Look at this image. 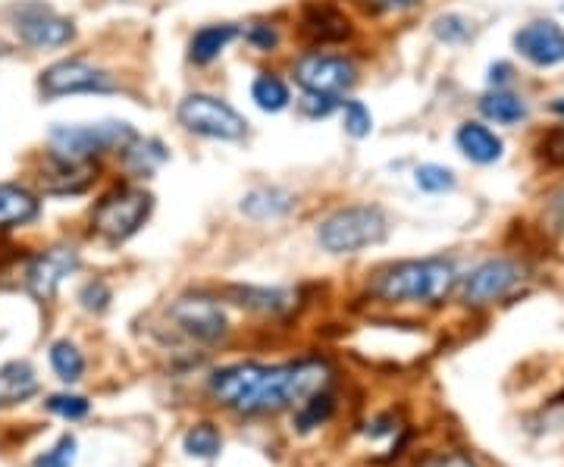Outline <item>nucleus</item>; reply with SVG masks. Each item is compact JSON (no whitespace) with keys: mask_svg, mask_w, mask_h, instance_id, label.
<instances>
[{"mask_svg":"<svg viewBox=\"0 0 564 467\" xmlns=\"http://www.w3.org/2000/svg\"><path fill=\"white\" fill-rule=\"evenodd\" d=\"M329 383V364L320 357H302L289 364H229L211 377V396L229 411L245 418L280 414L302 408L304 401L324 392Z\"/></svg>","mask_w":564,"mask_h":467,"instance_id":"nucleus-1","label":"nucleus"},{"mask_svg":"<svg viewBox=\"0 0 564 467\" xmlns=\"http://www.w3.org/2000/svg\"><path fill=\"white\" fill-rule=\"evenodd\" d=\"M458 286V270L442 258L398 261L370 276L368 292L383 305H439Z\"/></svg>","mask_w":564,"mask_h":467,"instance_id":"nucleus-2","label":"nucleus"},{"mask_svg":"<svg viewBox=\"0 0 564 467\" xmlns=\"http://www.w3.org/2000/svg\"><path fill=\"white\" fill-rule=\"evenodd\" d=\"M390 236V220L376 204H348L317 223V242L329 254H358Z\"/></svg>","mask_w":564,"mask_h":467,"instance_id":"nucleus-3","label":"nucleus"},{"mask_svg":"<svg viewBox=\"0 0 564 467\" xmlns=\"http://www.w3.org/2000/svg\"><path fill=\"white\" fill-rule=\"evenodd\" d=\"M135 129L129 123L120 119H108V123H57L47 133V145L54 155L66 157V160H82V163H94L98 157L120 155L132 138Z\"/></svg>","mask_w":564,"mask_h":467,"instance_id":"nucleus-4","label":"nucleus"},{"mask_svg":"<svg viewBox=\"0 0 564 467\" xmlns=\"http://www.w3.org/2000/svg\"><path fill=\"white\" fill-rule=\"evenodd\" d=\"M154 210V195L138 185H116L91 210V226L110 246H123L148 223Z\"/></svg>","mask_w":564,"mask_h":467,"instance_id":"nucleus-5","label":"nucleus"},{"mask_svg":"<svg viewBox=\"0 0 564 467\" xmlns=\"http://www.w3.org/2000/svg\"><path fill=\"white\" fill-rule=\"evenodd\" d=\"M176 119L185 133L214 141H241L248 135V119L229 101L207 91L185 94L176 107Z\"/></svg>","mask_w":564,"mask_h":467,"instance_id":"nucleus-6","label":"nucleus"},{"mask_svg":"<svg viewBox=\"0 0 564 467\" xmlns=\"http://www.w3.org/2000/svg\"><path fill=\"white\" fill-rule=\"evenodd\" d=\"M167 314H170V323L179 333L192 342H201V345H214L229 333V320H226L223 305L214 295H204V292L176 298Z\"/></svg>","mask_w":564,"mask_h":467,"instance_id":"nucleus-7","label":"nucleus"},{"mask_svg":"<svg viewBox=\"0 0 564 467\" xmlns=\"http://www.w3.org/2000/svg\"><path fill=\"white\" fill-rule=\"evenodd\" d=\"M292 76L304 91L326 98H339L358 86V67L346 54H320V50L304 54L292 64Z\"/></svg>","mask_w":564,"mask_h":467,"instance_id":"nucleus-8","label":"nucleus"},{"mask_svg":"<svg viewBox=\"0 0 564 467\" xmlns=\"http://www.w3.org/2000/svg\"><path fill=\"white\" fill-rule=\"evenodd\" d=\"M38 89L44 98H66V94H110L120 89L116 76L104 67H94L86 60H60L42 69Z\"/></svg>","mask_w":564,"mask_h":467,"instance_id":"nucleus-9","label":"nucleus"},{"mask_svg":"<svg viewBox=\"0 0 564 467\" xmlns=\"http://www.w3.org/2000/svg\"><path fill=\"white\" fill-rule=\"evenodd\" d=\"M523 270L521 264L508 261V258H493L483 261L477 270H471L461 283V301L467 308H486L496 305L501 298H508L511 292L521 286Z\"/></svg>","mask_w":564,"mask_h":467,"instance_id":"nucleus-10","label":"nucleus"},{"mask_svg":"<svg viewBox=\"0 0 564 467\" xmlns=\"http://www.w3.org/2000/svg\"><path fill=\"white\" fill-rule=\"evenodd\" d=\"M13 32L22 45L50 50V47H66L76 38V25L66 16L54 13L44 3H22L13 10Z\"/></svg>","mask_w":564,"mask_h":467,"instance_id":"nucleus-11","label":"nucleus"},{"mask_svg":"<svg viewBox=\"0 0 564 467\" xmlns=\"http://www.w3.org/2000/svg\"><path fill=\"white\" fill-rule=\"evenodd\" d=\"M79 251L69 246H54L35 254L32 264L25 270V289L32 292L38 301H50L57 289L64 286L66 276H72L79 270Z\"/></svg>","mask_w":564,"mask_h":467,"instance_id":"nucleus-12","label":"nucleus"},{"mask_svg":"<svg viewBox=\"0 0 564 467\" xmlns=\"http://www.w3.org/2000/svg\"><path fill=\"white\" fill-rule=\"evenodd\" d=\"M515 47L527 64L540 69L562 67L564 64V29L552 20L527 23L515 32Z\"/></svg>","mask_w":564,"mask_h":467,"instance_id":"nucleus-13","label":"nucleus"},{"mask_svg":"<svg viewBox=\"0 0 564 467\" xmlns=\"http://www.w3.org/2000/svg\"><path fill=\"white\" fill-rule=\"evenodd\" d=\"M302 35L311 45H342L354 35V25L348 20L346 13L332 3H307L302 10Z\"/></svg>","mask_w":564,"mask_h":467,"instance_id":"nucleus-14","label":"nucleus"},{"mask_svg":"<svg viewBox=\"0 0 564 467\" xmlns=\"http://www.w3.org/2000/svg\"><path fill=\"white\" fill-rule=\"evenodd\" d=\"M455 145L461 155L467 157V160H474V163H496L505 151V145H501V138L489 126H483V123H461L455 133Z\"/></svg>","mask_w":564,"mask_h":467,"instance_id":"nucleus-15","label":"nucleus"},{"mask_svg":"<svg viewBox=\"0 0 564 467\" xmlns=\"http://www.w3.org/2000/svg\"><path fill=\"white\" fill-rule=\"evenodd\" d=\"M239 35L241 32L236 23L201 25L195 35H192V42H189V60H192L195 67H207V64H214L219 54L233 45Z\"/></svg>","mask_w":564,"mask_h":467,"instance_id":"nucleus-16","label":"nucleus"},{"mask_svg":"<svg viewBox=\"0 0 564 467\" xmlns=\"http://www.w3.org/2000/svg\"><path fill=\"white\" fill-rule=\"evenodd\" d=\"M42 214V201L35 198L29 189L0 182V229H16L25 226Z\"/></svg>","mask_w":564,"mask_h":467,"instance_id":"nucleus-17","label":"nucleus"},{"mask_svg":"<svg viewBox=\"0 0 564 467\" xmlns=\"http://www.w3.org/2000/svg\"><path fill=\"white\" fill-rule=\"evenodd\" d=\"M239 207L241 214L251 220H280L295 207V195L285 189H277V185H261V189H251L241 198Z\"/></svg>","mask_w":564,"mask_h":467,"instance_id":"nucleus-18","label":"nucleus"},{"mask_svg":"<svg viewBox=\"0 0 564 467\" xmlns=\"http://www.w3.org/2000/svg\"><path fill=\"white\" fill-rule=\"evenodd\" d=\"M38 392V374L25 361H10L0 367V408L22 405Z\"/></svg>","mask_w":564,"mask_h":467,"instance_id":"nucleus-19","label":"nucleus"},{"mask_svg":"<svg viewBox=\"0 0 564 467\" xmlns=\"http://www.w3.org/2000/svg\"><path fill=\"white\" fill-rule=\"evenodd\" d=\"M229 301L239 305L245 311L255 314H282L292 308V292L285 289H263V286H229L226 289Z\"/></svg>","mask_w":564,"mask_h":467,"instance_id":"nucleus-20","label":"nucleus"},{"mask_svg":"<svg viewBox=\"0 0 564 467\" xmlns=\"http://www.w3.org/2000/svg\"><path fill=\"white\" fill-rule=\"evenodd\" d=\"M163 160H167V148H163L157 138H142V135H135L129 145L120 151V163H123L135 179L151 176Z\"/></svg>","mask_w":564,"mask_h":467,"instance_id":"nucleus-21","label":"nucleus"},{"mask_svg":"<svg viewBox=\"0 0 564 467\" xmlns=\"http://www.w3.org/2000/svg\"><path fill=\"white\" fill-rule=\"evenodd\" d=\"M251 101L263 113H282L292 104V91L277 72H258V79L251 82Z\"/></svg>","mask_w":564,"mask_h":467,"instance_id":"nucleus-22","label":"nucleus"},{"mask_svg":"<svg viewBox=\"0 0 564 467\" xmlns=\"http://www.w3.org/2000/svg\"><path fill=\"white\" fill-rule=\"evenodd\" d=\"M480 111H483L486 119H493V123L515 126V123H521L523 116H527V104H523V98H518V94L496 89L480 101Z\"/></svg>","mask_w":564,"mask_h":467,"instance_id":"nucleus-23","label":"nucleus"},{"mask_svg":"<svg viewBox=\"0 0 564 467\" xmlns=\"http://www.w3.org/2000/svg\"><path fill=\"white\" fill-rule=\"evenodd\" d=\"M182 448H185V455L189 458H198V462H214L219 455V448H223V436H219V430L214 423H195V426H189L185 430V436H182Z\"/></svg>","mask_w":564,"mask_h":467,"instance_id":"nucleus-24","label":"nucleus"},{"mask_svg":"<svg viewBox=\"0 0 564 467\" xmlns=\"http://www.w3.org/2000/svg\"><path fill=\"white\" fill-rule=\"evenodd\" d=\"M50 367L64 383H79L86 374V357L69 339H60L50 345Z\"/></svg>","mask_w":564,"mask_h":467,"instance_id":"nucleus-25","label":"nucleus"},{"mask_svg":"<svg viewBox=\"0 0 564 467\" xmlns=\"http://www.w3.org/2000/svg\"><path fill=\"white\" fill-rule=\"evenodd\" d=\"M414 182L420 192H430V195H442V192H452L455 189V173L442 163H420L414 170Z\"/></svg>","mask_w":564,"mask_h":467,"instance_id":"nucleus-26","label":"nucleus"},{"mask_svg":"<svg viewBox=\"0 0 564 467\" xmlns=\"http://www.w3.org/2000/svg\"><path fill=\"white\" fill-rule=\"evenodd\" d=\"M76 448H79L76 436H72V433H64L47 452H42L38 458H32V465L29 467H72L76 465Z\"/></svg>","mask_w":564,"mask_h":467,"instance_id":"nucleus-27","label":"nucleus"},{"mask_svg":"<svg viewBox=\"0 0 564 467\" xmlns=\"http://www.w3.org/2000/svg\"><path fill=\"white\" fill-rule=\"evenodd\" d=\"M342 129L351 138H368L373 133V113L361 101L348 98V101H342Z\"/></svg>","mask_w":564,"mask_h":467,"instance_id":"nucleus-28","label":"nucleus"},{"mask_svg":"<svg viewBox=\"0 0 564 467\" xmlns=\"http://www.w3.org/2000/svg\"><path fill=\"white\" fill-rule=\"evenodd\" d=\"M433 35L445 45H461L471 35V23L464 16H458V13H445V16L433 20Z\"/></svg>","mask_w":564,"mask_h":467,"instance_id":"nucleus-29","label":"nucleus"},{"mask_svg":"<svg viewBox=\"0 0 564 467\" xmlns=\"http://www.w3.org/2000/svg\"><path fill=\"white\" fill-rule=\"evenodd\" d=\"M329 414H332V399H329L326 392H317V396H311V399L298 408V430H314V426H320Z\"/></svg>","mask_w":564,"mask_h":467,"instance_id":"nucleus-30","label":"nucleus"},{"mask_svg":"<svg viewBox=\"0 0 564 467\" xmlns=\"http://www.w3.org/2000/svg\"><path fill=\"white\" fill-rule=\"evenodd\" d=\"M44 405H47V411L60 414V418H66V421H82V418L88 414V408H91L86 396H69V392L50 396Z\"/></svg>","mask_w":564,"mask_h":467,"instance_id":"nucleus-31","label":"nucleus"},{"mask_svg":"<svg viewBox=\"0 0 564 467\" xmlns=\"http://www.w3.org/2000/svg\"><path fill=\"white\" fill-rule=\"evenodd\" d=\"M245 42L255 50H261V54H273L277 45H280V32H277V25L270 23H251L248 32H245Z\"/></svg>","mask_w":564,"mask_h":467,"instance_id":"nucleus-32","label":"nucleus"},{"mask_svg":"<svg viewBox=\"0 0 564 467\" xmlns=\"http://www.w3.org/2000/svg\"><path fill=\"white\" fill-rule=\"evenodd\" d=\"M79 301H82V308L86 311H108L110 305V289L108 283H101V280H91V283H86V289L79 292Z\"/></svg>","mask_w":564,"mask_h":467,"instance_id":"nucleus-33","label":"nucleus"},{"mask_svg":"<svg viewBox=\"0 0 564 467\" xmlns=\"http://www.w3.org/2000/svg\"><path fill=\"white\" fill-rule=\"evenodd\" d=\"M298 107H302L304 116H311V119H324V116H329V113L339 107V98H326V94H311V91H304Z\"/></svg>","mask_w":564,"mask_h":467,"instance_id":"nucleus-34","label":"nucleus"},{"mask_svg":"<svg viewBox=\"0 0 564 467\" xmlns=\"http://www.w3.org/2000/svg\"><path fill=\"white\" fill-rule=\"evenodd\" d=\"M430 467H477L464 452H452V455H442V458H436Z\"/></svg>","mask_w":564,"mask_h":467,"instance_id":"nucleus-35","label":"nucleus"},{"mask_svg":"<svg viewBox=\"0 0 564 467\" xmlns=\"http://www.w3.org/2000/svg\"><path fill=\"white\" fill-rule=\"evenodd\" d=\"M376 10H386V13H398V10H411L417 0H370Z\"/></svg>","mask_w":564,"mask_h":467,"instance_id":"nucleus-36","label":"nucleus"},{"mask_svg":"<svg viewBox=\"0 0 564 467\" xmlns=\"http://www.w3.org/2000/svg\"><path fill=\"white\" fill-rule=\"evenodd\" d=\"M508 76H511V67H508V64H496V67L489 69V86L501 89V86L508 82Z\"/></svg>","mask_w":564,"mask_h":467,"instance_id":"nucleus-37","label":"nucleus"},{"mask_svg":"<svg viewBox=\"0 0 564 467\" xmlns=\"http://www.w3.org/2000/svg\"><path fill=\"white\" fill-rule=\"evenodd\" d=\"M552 214H555V220L564 223V192L555 195V201H552Z\"/></svg>","mask_w":564,"mask_h":467,"instance_id":"nucleus-38","label":"nucleus"},{"mask_svg":"<svg viewBox=\"0 0 564 467\" xmlns=\"http://www.w3.org/2000/svg\"><path fill=\"white\" fill-rule=\"evenodd\" d=\"M555 113H559V116H564V98H562V101H555Z\"/></svg>","mask_w":564,"mask_h":467,"instance_id":"nucleus-39","label":"nucleus"}]
</instances>
